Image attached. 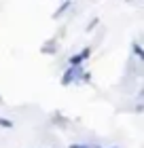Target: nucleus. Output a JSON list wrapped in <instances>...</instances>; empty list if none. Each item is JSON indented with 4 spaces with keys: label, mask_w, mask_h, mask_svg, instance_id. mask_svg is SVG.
Instances as JSON below:
<instances>
[{
    "label": "nucleus",
    "mask_w": 144,
    "mask_h": 148,
    "mask_svg": "<svg viewBox=\"0 0 144 148\" xmlns=\"http://www.w3.org/2000/svg\"><path fill=\"white\" fill-rule=\"evenodd\" d=\"M79 80H81V83H89V80H91V72H87V70H85L83 74H81V78H79Z\"/></svg>",
    "instance_id": "obj_7"
},
{
    "label": "nucleus",
    "mask_w": 144,
    "mask_h": 148,
    "mask_svg": "<svg viewBox=\"0 0 144 148\" xmlns=\"http://www.w3.org/2000/svg\"><path fill=\"white\" fill-rule=\"evenodd\" d=\"M89 55H91V47H85L83 51L74 53V55H72L70 59H68V64H70V66H83V62H85V59H87Z\"/></svg>",
    "instance_id": "obj_2"
},
{
    "label": "nucleus",
    "mask_w": 144,
    "mask_h": 148,
    "mask_svg": "<svg viewBox=\"0 0 144 148\" xmlns=\"http://www.w3.org/2000/svg\"><path fill=\"white\" fill-rule=\"evenodd\" d=\"M83 66H68V70L64 72V76H61V85L68 87V85H72V83H79V78H81V74H83Z\"/></svg>",
    "instance_id": "obj_1"
},
{
    "label": "nucleus",
    "mask_w": 144,
    "mask_h": 148,
    "mask_svg": "<svg viewBox=\"0 0 144 148\" xmlns=\"http://www.w3.org/2000/svg\"><path fill=\"white\" fill-rule=\"evenodd\" d=\"M68 148H91V146H87V144H70Z\"/></svg>",
    "instance_id": "obj_9"
},
{
    "label": "nucleus",
    "mask_w": 144,
    "mask_h": 148,
    "mask_svg": "<svg viewBox=\"0 0 144 148\" xmlns=\"http://www.w3.org/2000/svg\"><path fill=\"white\" fill-rule=\"evenodd\" d=\"M0 102H2V95H0Z\"/></svg>",
    "instance_id": "obj_10"
},
{
    "label": "nucleus",
    "mask_w": 144,
    "mask_h": 148,
    "mask_svg": "<svg viewBox=\"0 0 144 148\" xmlns=\"http://www.w3.org/2000/svg\"><path fill=\"white\" fill-rule=\"evenodd\" d=\"M55 45H57V40H47V42L43 45V47H40V51H43V53H55Z\"/></svg>",
    "instance_id": "obj_5"
},
{
    "label": "nucleus",
    "mask_w": 144,
    "mask_h": 148,
    "mask_svg": "<svg viewBox=\"0 0 144 148\" xmlns=\"http://www.w3.org/2000/svg\"><path fill=\"white\" fill-rule=\"evenodd\" d=\"M132 51H134V55L138 59H144V49H142V45L138 42V40H134V42H132Z\"/></svg>",
    "instance_id": "obj_4"
},
{
    "label": "nucleus",
    "mask_w": 144,
    "mask_h": 148,
    "mask_svg": "<svg viewBox=\"0 0 144 148\" xmlns=\"http://www.w3.org/2000/svg\"><path fill=\"white\" fill-rule=\"evenodd\" d=\"M0 127H4V129H11V127H13V121H11V119L0 116Z\"/></svg>",
    "instance_id": "obj_6"
},
{
    "label": "nucleus",
    "mask_w": 144,
    "mask_h": 148,
    "mask_svg": "<svg viewBox=\"0 0 144 148\" xmlns=\"http://www.w3.org/2000/svg\"><path fill=\"white\" fill-rule=\"evenodd\" d=\"M98 23H100V19H98V17H93L91 21H89V25H87V32H91V30H93V28H95Z\"/></svg>",
    "instance_id": "obj_8"
},
{
    "label": "nucleus",
    "mask_w": 144,
    "mask_h": 148,
    "mask_svg": "<svg viewBox=\"0 0 144 148\" xmlns=\"http://www.w3.org/2000/svg\"><path fill=\"white\" fill-rule=\"evenodd\" d=\"M70 6H72V0H64V2L59 4V9H57L55 13H53V19H59V17L64 15V13H66L68 9H70Z\"/></svg>",
    "instance_id": "obj_3"
}]
</instances>
